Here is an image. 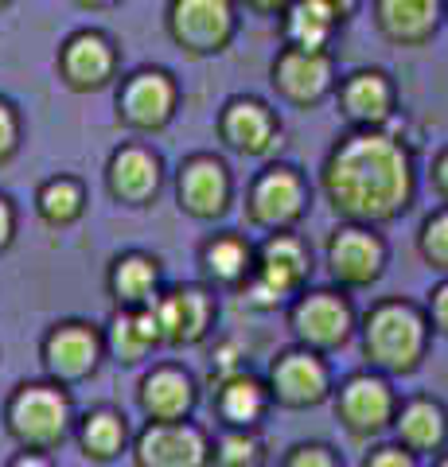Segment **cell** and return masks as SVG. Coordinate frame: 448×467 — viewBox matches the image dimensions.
<instances>
[{
    "instance_id": "41",
    "label": "cell",
    "mask_w": 448,
    "mask_h": 467,
    "mask_svg": "<svg viewBox=\"0 0 448 467\" xmlns=\"http://www.w3.org/2000/svg\"><path fill=\"white\" fill-rule=\"evenodd\" d=\"M16 467H47V463H43L39 456H24V460H16Z\"/></svg>"
},
{
    "instance_id": "4",
    "label": "cell",
    "mask_w": 448,
    "mask_h": 467,
    "mask_svg": "<svg viewBox=\"0 0 448 467\" xmlns=\"http://www.w3.org/2000/svg\"><path fill=\"white\" fill-rule=\"evenodd\" d=\"M328 265L331 276L347 288H367L382 276L386 265V245L370 226H343L328 242Z\"/></svg>"
},
{
    "instance_id": "44",
    "label": "cell",
    "mask_w": 448,
    "mask_h": 467,
    "mask_svg": "<svg viewBox=\"0 0 448 467\" xmlns=\"http://www.w3.org/2000/svg\"><path fill=\"white\" fill-rule=\"evenodd\" d=\"M0 5H5V0H0Z\"/></svg>"
},
{
    "instance_id": "3",
    "label": "cell",
    "mask_w": 448,
    "mask_h": 467,
    "mask_svg": "<svg viewBox=\"0 0 448 467\" xmlns=\"http://www.w3.org/2000/svg\"><path fill=\"white\" fill-rule=\"evenodd\" d=\"M336 409H339V420L355 436H379L382 429H390L398 420V398L386 378H379V374L347 378Z\"/></svg>"
},
{
    "instance_id": "27",
    "label": "cell",
    "mask_w": 448,
    "mask_h": 467,
    "mask_svg": "<svg viewBox=\"0 0 448 467\" xmlns=\"http://www.w3.org/2000/svg\"><path fill=\"white\" fill-rule=\"evenodd\" d=\"M417 254L425 257L429 269L448 273V207L432 211L422 223V230H417Z\"/></svg>"
},
{
    "instance_id": "36",
    "label": "cell",
    "mask_w": 448,
    "mask_h": 467,
    "mask_svg": "<svg viewBox=\"0 0 448 467\" xmlns=\"http://www.w3.org/2000/svg\"><path fill=\"white\" fill-rule=\"evenodd\" d=\"M432 187H437V195H441V202L448 207V149L432 160Z\"/></svg>"
},
{
    "instance_id": "22",
    "label": "cell",
    "mask_w": 448,
    "mask_h": 467,
    "mask_svg": "<svg viewBox=\"0 0 448 467\" xmlns=\"http://www.w3.org/2000/svg\"><path fill=\"white\" fill-rule=\"evenodd\" d=\"M223 133H226V140L234 144V149H242V152H266L269 144H273V133H277V125H273L269 109L257 106V101H234V106L226 109Z\"/></svg>"
},
{
    "instance_id": "15",
    "label": "cell",
    "mask_w": 448,
    "mask_h": 467,
    "mask_svg": "<svg viewBox=\"0 0 448 467\" xmlns=\"http://www.w3.org/2000/svg\"><path fill=\"white\" fill-rule=\"evenodd\" d=\"M339 101H343V113L359 129H379L394 113V86H390L382 70H359V75L343 82Z\"/></svg>"
},
{
    "instance_id": "43",
    "label": "cell",
    "mask_w": 448,
    "mask_h": 467,
    "mask_svg": "<svg viewBox=\"0 0 448 467\" xmlns=\"http://www.w3.org/2000/svg\"><path fill=\"white\" fill-rule=\"evenodd\" d=\"M82 5H113V0H82Z\"/></svg>"
},
{
    "instance_id": "29",
    "label": "cell",
    "mask_w": 448,
    "mask_h": 467,
    "mask_svg": "<svg viewBox=\"0 0 448 467\" xmlns=\"http://www.w3.org/2000/svg\"><path fill=\"white\" fill-rule=\"evenodd\" d=\"M39 211L47 223H70V218H78L82 211V192H78V183H70V180H55L47 183L39 192Z\"/></svg>"
},
{
    "instance_id": "19",
    "label": "cell",
    "mask_w": 448,
    "mask_h": 467,
    "mask_svg": "<svg viewBox=\"0 0 448 467\" xmlns=\"http://www.w3.org/2000/svg\"><path fill=\"white\" fill-rule=\"evenodd\" d=\"M339 16L331 12L324 0H293L285 20V36L297 51H324L331 32H336Z\"/></svg>"
},
{
    "instance_id": "25",
    "label": "cell",
    "mask_w": 448,
    "mask_h": 467,
    "mask_svg": "<svg viewBox=\"0 0 448 467\" xmlns=\"http://www.w3.org/2000/svg\"><path fill=\"white\" fill-rule=\"evenodd\" d=\"M266 409V393L254 378H230L223 389V417L230 425H254Z\"/></svg>"
},
{
    "instance_id": "12",
    "label": "cell",
    "mask_w": 448,
    "mask_h": 467,
    "mask_svg": "<svg viewBox=\"0 0 448 467\" xmlns=\"http://www.w3.org/2000/svg\"><path fill=\"white\" fill-rule=\"evenodd\" d=\"M398 444L417 451V456H432L444 451L448 444V409L437 398H410L398 409Z\"/></svg>"
},
{
    "instance_id": "16",
    "label": "cell",
    "mask_w": 448,
    "mask_h": 467,
    "mask_svg": "<svg viewBox=\"0 0 448 467\" xmlns=\"http://www.w3.org/2000/svg\"><path fill=\"white\" fill-rule=\"evenodd\" d=\"M156 319H161V339H176V343H195L199 335L207 331L211 319V304L199 288H183L172 292L156 304Z\"/></svg>"
},
{
    "instance_id": "20",
    "label": "cell",
    "mask_w": 448,
    "mask_h": 467,
    "mask_svg": "<svg viewBox=\"0 0 448 467\" xmlns=\"http://www.w3.org/2000/svg\"><path fill=\"white\" fill-rule=\"evenodd\" d=\"M94 358H98L94 331H86L78 324H67L47 339V367L59 378H82L94 367Z\"/></svg>"
},
{
    "instance_id": "28",
    "label": "cell",
    "mask_w": 448,
    "mask_h": 467,
    "mask_svg": "<svg viewBox=\"0 0 448 467\" xmlns=\"http://www.w3.org/2000/svg\"><path fill=\"white\" fill-rule=\"evenodd\" d=\"M121 441H125V425H121V417H113V413H94L82 429V444L98 460H109L113 451L121 448Z\"/></svg>"
},
{
    "instance_id": "2",
    "label": "cell",
    "mask_w": 448,
    "mask_h": 467,
    "mask_svg": "<svg viewBox=\"0 0 448 467\" xmlns=\"http://www.w3.org/2000/svg\"><path fill=\"white\" fill-rule=\"evenodd\" d=\"M429 347V319L410 300H382L367 312L363 350L374 367L390 374H410L422 367Z\"/></svg>"
},
{
    "instance_id": "5",
    "label": "cell",
    "mask_w": 448,
    "mask_h": 467,
    "mask_svg": "<svg viewBox=\"0 0 448 467\" xmlns=\"http://www.w3.org/2000/svg\"><path fill=\"white\" fill-rule=\"evenodd\" d=\"M305 276H308L305 245L297 238H288V234H277L262 250V265H257L254 281H250V300L257 308H269V304H277L281 296H288L293 288L305 285Z\"/></svg>"
},
{
    "instance_id": "39",
    "label": "cell",
    "mask_w": 448,
    "mask_h": 467,
    "mask_svg": "<svg viewBox=\"0 0 448 467\" xmlns=\"http://www.w3.org/2000/svg\"><path fill=\"white\" fill-rule=\"evenodd\" d=\"M8 234H12V214H8V207H5V199H0V245L8 242Z\"/></svg>"
},
{
    "instance_id": "21",
    "label": "cell",
    "mask_w": 448,
    "mask_h": 467,
    "mask_svg": "<svg viewBox=\"0 0 448 467\" xmlns=\"http://www.w3.org/2000/svg\"><path fill=\"white\" fill-rule=\"evenodd\" d=\"M109 67H113V55H109V43L102 36H75L63 51V70H67L70 86H78V90H86V86H102Z\"/></svg>"
},
{
    "instance_id": "11",
    "label": "cell",
    "mask_w": 448,
    "mask_h": 467,
    "mask_svg": "<svg viewBox=\"0 0 448 467\" xmlns=\"http://www.w3.org/2000/svg\"><path fill=\"white\" fill-rule=\"evenodd\" d=\"M250 211L262 226H288L297 223L300 211H305V183L293 168H273L269 175H262L250 195Z\"/></svg>"
},
{
    "instance_id": "17",
    "label": "cell",
    "mask_w": 448,
    "mask_h": 467,
    "mask_svg": "<svg viewBox=\"0 0 448 467\" xmlns=\"http://www.w3.org/2000/svg\"><path fill=\"white\" fill-rule=\"evenodd\" d=\"M226 192H230L226 171L219 160H211V156H195L180 175V199L192 214H203V218L219 214L226 207Z\"/></svg>"
},
{
    "instance_id": "8",
    "label": "cell",
    "mask_w": 448,
    "mask_h": 467,
    "mask_svg": "<svg viewBox=\"0 0 448 467\" xmlns=\"http://www.w3.org/2000/svg\"><path fill=\"white\" fill-rule=\"evenodd\" d=\"M444 16V0H374V20L390 43L422 47L437 36Z\"/></svg>"
},
{
    "instance_id": "34",
    "label": "cell",
    "mask_w": 448,
    "mask_h": 467,
    "mask_svg": "<svg viewBox=\"0 0 448 467\" xmlns=\"http://www.w3.org/2000/svg\"><path fill=\"white\" fill-rule=\"evenodd\" d=\"M367 467H417V451L401 444H382L367 456Z\"/></svg>"
},
{
    "instance_id": "6",
    "label": "cell",
    "mask_w": 448,
    "mask_h": 467,
    "mask_svg": "<svg viewBox=\"0 0 448 467\" xmlns=\"http://www.w3.org/2000/svg\"><path fill=\"white\" fill-rule=\"evenodd\" d=\"M351 324H355L351 304H347L339 292H312L293 312V331L316 350H331V347L347 343Z\"/></svg>"
},
{
    "instance_id": "42",
    "label": "cell",
    "mask_w": 448,
    "mask_h": 467,
    "mask_svg": "<svg viewBox=\"0 0 448 467\" xmlns=\"http://www.w3.org/2000/svg\"><path fill=\"white\" fill-rule=\"evenodd\" d=\"M432 467H448V451H441V456L432 460Z\"/></svg>"
},
{
    "instance_id": "1",
    "label": "cell",
    "mask_w": 448,
    "mask_h": 467,
    "mask_svg": "<svg viewBox=\"0 0 448 467\" xmlns=\"http://www.w3.org/2000/svg\"><path fill=\"white\" fill-rule=\"evenodd\" d=\"M324 192L331 207L359 226L390 223L413 199V156L382 129H359L331 149Z\"/></svg>"
},
{
    "instance_id": "32",
    "label": "cell",
    "mask_w": 448,
    "mask_h": 467,
    "mask_svg": "<svg viewBox=\"0 0 448 467\" xmlns=\"http://www.w3.org/2000/svg\"><path fill=\"white\" fill-rule=\"evenodd\" d=\"M219 460L226 467H250L257 460V441H254V436H226Z\"/></svg>"
},
{
    "instance_id": "23",
    "label": "cell",
    "mask_w": 448,
    "mask_h": 467,
    "mask_svg": "<svg viewBox=\"0 0 448 467\" xmlns=\"http://www.w3.org/2000/svg\"><path fill=\"white\" fill-rule=\"evenodd\" d=\"M156 180H161V171H156V160L141 149H125L113 156L109 164V187L113 195H121L129 202H141L156 192Z\"/></svg>"
},
{
    "instance_id": "10",
    "label": "cell",
    "mask_w": 448,
    "mask_h": 467,
    "mask_svg": "<svg viewBox=\"0 0 448 467\" xmlns=\"http://www.w3.org/2000/svg\"><path fill=\"white\" fill-rule=\"evenodd\" d=\"M273 393L285 405H316L328 398V367L312 350H288L273 367Z\"/></svg>"
},
{
    "instance_id": "14",
    "label": "cell",
    "mask_w": 448,
    "mask_h": 467,
    "mask_svg": "<svg viewBox=\"0 0 448 467\" xmlns=\"http://www.w3.org/2000/svg\"><path fill=\"white\" fill-rule=\"evenodd\" d=\"M273 78H277L285 98L300 101V106H312V101H320L331 90V58L324 51H297L293 47L277 58Z\"/></svg>"
},
{
    "instance_id": "30",
    "label": "cell",
    "mask_w": 448,
    "mask_h": 467,
    "mask_svg": "<svg viewBox=\"0 0 448 467\" xmlns=\"http://www.w3.org/2000/svg\"><path fill=\"white\" fill-rule=\"evenodd\" d=\"M245 265H250V250L238 238H219L214 245H207V269L219 281H238Z\"/></svg>"
},
{
    "instance_id": "31",
    "label": "cell",
    "mask_w": 448,
    "mask_h": 467,
    "mask_svg": "<svg viewBox=\"0 0 448 467\" xmlns=\"http://www.w3.org/2000/svg\"><path fill=\"white\" fill-rule=\"evenodd\" d=\"M109 339H113V350H118L125 362H137L141 350L149 347V339H144L141 327H137V316H118V319H113Z\"/></svg>"
},
{
    "instance_id": "24",
    "label": "cell",
    "mask_w": 448,
    "mask_h": 467,
    "mask_svg": "<svg viewBox=\"0 0 448 467\" xmlns=\"http://www.w3.org/2000/svg\"><path fill=\"white\" fill-rule=\"evenodd\" d=\"M144 409L156 420H176L192 409V382L180 370H156L144 382Z\"/></svg>"
},
{
    "instance_id": "40",
    "label": "cell",
    "mask_w": 448,
    "mask_h": 467,
    "mask_svg": "<svg viewBox=\"0 0 448 467\" xmlns=\"http://www.w3.org/2000/svg\"><path fill=\"white\" fill-rule=\"evenodd\" d=\"M250 5H254V8H262V12H273V8H281L285 0H250Z\"/></svg>"
},
{
    "instance_id": "9",
    "label": "cell",
    "mask_w": 448,
    "mask_h": 467,
    "mask_svg": "<svg viewBox=\"0 0 448 467\" xmlns=\"http://www.w3.org/2000/svg\"><path fill=\"white\" fill-rule=\"evenodd\" d=\"M172 36L192 51H214L230 36L226 0H176L172 5Z\"/></svg>"
},
{
    "instance_id": "13",
    "label": "cell",
    "mask_w": 448,
    "mask_h": 467,
    "mask_svg": "<svg viewBox=\"0 0 448 467\" xmlns=\"http://www.w3.org/2000/svg\"><path fill=\"white\" fill-rule=\"evenodd\" d=\"M203 436L187 425H156L137 444L141 467H203Z\"/></svg>"
},
{
    "instance_id": "38",
    "label": "cell",
    "mask_w": 448,
    "mask_h": 467,
    "mask_svg": "<svg viewBox=\"0 0 448 467\" xmlns=\"http://www.w3.org/2000/svg\"><path fill=\"white\" fill-rule=\"evenodd\" d=\"M324 5L331 8V12H336V16L343 20V16H351V12L359 8V0H324Z\"/></svg>"
},
{
    "instance_id": "26",
    "label": "cell",
    "mask_w": 448,
    "mask_h": 467,
    "mask_svg": "<svg viewBox=\"0 0 448 467\" xmlns=\"http://www.w3.org/2000/svg\"><path fill=\"white\" fill-rule=\"evenodd\" d=\"M152 285H156V265L144 257H125V261H118V269H113V292H118V300H125V304L149 300Z\"/></svg>"
},
{
    "instance_id": "18",
    "label": "cell",
    "mask_w": 448,
    "mask_h": 467,
    "mask_svg": "<svg viewBox=\"0 0 448 467\" xmlns=\"http://www.w3.org/2000/svg\"><path fill=\"white\" fill-rule=\"evenodd\" d=\"M121 109H125V121L137 129L164 125L172 113V82L164 75H156V70H144V75H137L125 86Z\"/></svg>"
},
{
    "instance_id": "35",
    "label": "cell",
    "mask_w": 448,
    "mask_h": 467,
    "mask_svg": "<svg viewBox=\"0 0 448 467\" xmlns=\"http://www.w3.org/2000/svg\"><path fill=\"white\" fill-rule=\"evenodd\" d=\"M429 319L441 335H448V281H441L429 292Z\"/></svg>"
},
{
    "instance_id": "37",
    "label": "cell",
    "mask_w": 448,
    "mask_h": 467,
    "mask_svg": "<svg viewBox=\"0 0 448 467\" xmlns=\"http://www.w3.org/2000/svg\"><path fill=\"white\" fill-rule=\"evenodd\" d=\"M12 144H16V121H12L8 106H0V156H8Z\"/></svg>"
},
{
    "instance_id": "33",
    "label": "cell",
    "mask_w": 448,
    "mask_h": 467,
    "mask_svg": "<svg viewBox=\"0 0 448 467\" xmlns=\"http://www.w3.org/2000/svg\"><path fill=\"white\" fill-rule=\"evenodd\" d=\"M285 467H339V460H336V451L324 444H300V448H293V456H288Z\"/></svg>"
},
{
    "instance_id": "7",
    "label": "cell",
    "mask_w": 448,
    "mask_h": 467,
    "mask_svg": "<svg viewBox=\"0 0 448 467\" xmlns=\"http://www.w3.org/2000/svg\"><path fill=\"white\" fill-rule=\"evenodd\" d=\"M12 432L24 444H55L67 432V398L47 386H27L12 401Z\"/></svg>"
}]
</instances>
